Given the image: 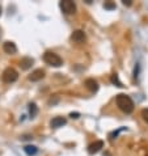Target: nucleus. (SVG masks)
I'll return each instance as SVG.
<instances>
[{"instance_id": "18", "label": "nucleus", "mask_w": 148, "mask_h": 156, "mask_svg": "<svg viewBox=\"0 0 148 156\" xmlns=\"http://www.w3.org/2000/svg\"><path fill=\"white\" fill-rule=\"evenodd\" d=\"M123 4H125V5H131V0H123Z\"/></svg>"}, {"instance_id": "12", "label": "nucleus", "mask_w": 148, "mask_h": 156, "mask_svg": "<svg viewBox=\"0 0 148 156\" xmlns=\"http://www.w3.org/2000/svg\"><path fill=\"white\" fill-rule=\"evenodd\" d=\"M24 151H25V152H26V155H29V156H33V155H36V154L38 152V148H37L36 146H25Z\"/></svg>"}, {"instance_id": "19", "label": "nucleus", "mask_w": 148, "mask_h": 156, "mask_svg": "<svg viewBox=\"0 0 148 156\" xmlns=\"http://www.w3.org/2000/svg\"><path fill=\"white\" fill-rule=\"evenodd\" d=\"M0 37H2V29H0Z\"/></svg>"}, {"instance_id": "11", "label": "nucleus", "mask_w": 148, "mask_h": 156, "mask_svg": "<svg viewBox=\"0 0 148 156\" xmlns=\"http://www.w3.org/2000/svg\"><path fill=\"white\" fill-rule=\"evenodd\" d=\"M84 84H85V87H86V88H88L92 93H94V92H97V90H98V83H97V81H96L94 79H86Z\"/></svg>"}, {"instance_id": "13", "label": "nucleus", "mask_w": 148, "mask_h": 156, "mask_svg": "<svg viewBox=\"0 0 148 156\" xmlns=\"http://www.w3.org/2000/svg\"><path fill=\"white\" fill-rule=\"evenodd\" d=\"M29 113H30V117H32V118H34V117L37 115V113H38V108H37V105L34 102L29 104Z\"/></svg>"}, {"instance_id": "1", "label": "nucleus", "mask_w": 148, "mask_h": 156, "mask_svg": "<svg viewBox=\"0 0 148 156\" xmlns=\"http://www.w3.org/2000/svg\"><path fill=\"white\" fill-rule=\"evenodd\" d=\"M115 104H117V106H118V109L126 114H130L134 112V108H135L134 101L131 100V97L125 93H119L118 96L115 97Z\"/></svg>"}, {"instance_id": "14", "label": "nucleus", "mask_w": 148, "mask_h": 156, "mask_svg": "<svg viewBox=\"0 0 148 156\" xmlns=\"http://www.w3.org/2000/svg\"><path fill=\"white\" fill-rule=\"evenodd\" d=\"M110 80H111V83H113V84H117V87H123V85H122V83L119 81L118 75H117V73H114V75H111Z\"/></svg>"}, {"instance_id": "16", "label": "nucleus", "mask_w": 148, "mask_h": 156, "mask_svg": "<svg viewBox=\"0 0 148 156\" xmlns=\"http://www.w3.org/2000/svg\"><path fill=\"white\" fill-rule=\"evenodd\" d=\"M104 7H105L106 9H113V8H115V4L114 3H105Z\"/></svg>"}, {"instance_id": "20", "label": "nucleus", "mask_w": 148, "mask_h": 156, "mask_svg": "<svg viewBox=\"0 0 148 156\" xmlns=\"http://www.w3.org/2000/svg\"><path fill=\"white\" fill-rule=\"evenodd\" d=\"M0 15H2V7H0Z\"/></svg>"}, {"instance_id": "3", "label": "nucleus", "mask_w": 148, "mask_h": 156, "mask_svg": "<svg viewBox=\"0 0 148 156\" xmlns=\"http://www.w3.org/2000/svg\"><path fill=\"white\" fill-rule=\"evenodd\" d=\"M2 79H3L4 83H8V84L15 83V81L19 79V72H17L15 68L8 67V68H5V70H4L3 75H2Z\"/></svg>"}, {"instance_id": "8", "label": "nucleus", "mask_w": 148, "mask_h": 156, "mask_svg": "<svg viewBox=\"0 0 148 156\" xmlns=\"http://www.w3.org/2000/svg\"><path fill=\"white\" fill-rule=\"evenodd\" d=\"M66 123H67V119L64 118V117H55V118H53L51 119V122H50V125H51V127L53 129H59V127L64 126Z\"/></svg>"}, {"instance_id": "2", "label": "nucleus", "mask_w": 148, "mask_h": 156, "mask_svg": "<svg viewBox=\"0 0 148 156\" xmlns=\"http://www.w3.org/2000/svg\"><path fill=\"white\" fill-rule=\"evenodd\" d=\"M43 60H45L46 64L53 66V67H60L63 64V59L56 53H54V51H46L43 54Z\"/></svg>"}, {"instance_id": "7", "label": "nucleus", "mask_w": 148, "mask_h": 156, "mask_svg": "<svg viewBox=\"0 0 148 156\" xmlns=\"http://www.w3.org/2000/svg\"><path fill=\"white\" fill-rule=\"evenodd\" d=\"M101 148H104V142H102V140H96L94 143H92V144H89L88 152H89L90 155H93V154H97Z\"/></svg>"}, {"instance_id": "4", "label": "nucleus", "mask_w": 148, "mask_h": 156, "mask_svg": "<svg viewBox=\"0 0 148 156\" xmlns=\"http://www.w3.org/2000/svg\"><path fill=\"white\" fill-rule=\"evenodd\" d=\"M59 7L63 13H66V15L75 13V11H76V4L71 2V0H62V2L59 3Z\"/></svg>"}, {"instance_id": "9", "label": "nucleus", "mask_w": 148, "mask_h": 156, "mask_svg": "<svg viewBox=\"0 0 148 156\" xmlns=\"http://www.w3.org/2000/svg\"><path fill=\"white\" fill-rule=\"evenodd\" d=\"M3 50L5 54H15L17 51V47L15 45V42H11V41H7L3 43Z\"/></svg>"}, {"instance_id": "5", "label": "nucleus", "mask_w": 148, "mask_h": 156, "mask_svg": "<svg viewBox=\"0 0 148 156\" xmlns=\"http://www.w3.org/2000/svg\"><path fill=\"white\" fill-rule=\"evenodd\" d=\"M43 77H45V71H43L42 68H37V70H34L29 75V80L30 81H40Z\"/></svg>"}, {"instance_id": "10", "label": "nucleus", "mask_w": 148, "mask_h": 156, "mask_svg": "<svg viewBox=\"0 0 148 156\" xmlns=\"http://www.w3.org/2000/svg\"><path fill=\"white\" fill-rule=\"evenodd\" d=\"M34 63V59L30 58V57H24L23 59L20 60V67L23 68V70H29L30 67L33 66Z\"/></svg>"}, {"instance_id": "15", "label": "nucleus", "mask_w": 148, "mask_h": 156, "mask_svg": "<svg viewBox=\"0 0 148 156\" xmlns=\"http://www.w3.org/2000/svg\"><path fill=\"white\" fill-rule=\"evenodd\" d=\"M142 117H143V119L148 123V109H143L142 110Z\"/></svg>"}, {"instance_id": "6", "label": "nucleus", "mask_w": 148, "mask_h": 156, "mask_svg": "<svg viewBox=\"0 0 148 156\" xmlns=\"http://www.w3.org/2000/svg\"><path fill=\"white\" fill-rule=\"evenodd\" d=\"M71 40L76 43H81L85 41V33L83 30H75L72 34H71Z\"/></svg>"}, {"instance_id": "17", "label": "nucleus", "mask_w": 148, "mask_h": 156, "mask_svg": "<svg viewBox=\"0 0 148 156\" xmlns=\"http://www.w3.org/2000/svg\"><path fill=\"white\" fill-rule=\"evenodd\" d=\"M79 113H71V114H69V117H71V118H79Z\"/></svg>"}]
</instances>
